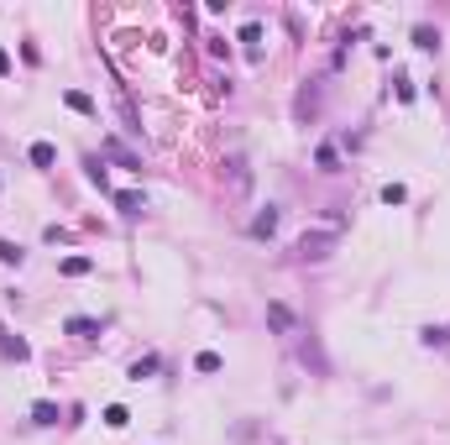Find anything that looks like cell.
<instances>
[{
    "label": "cell",
    "instance_id": "6da1fadb",
    "mask_svg": "<svg viewBox=\"0 0 450 445\" xmlns=\"http://www.w3.org/2000/svg\"><path fill=\"white\" fill-rule=\"evenodd\" d=\"M267 325H273L278 335H298V315L283 304V299H273V304H267Z\"/></svg>",
    "mask_w": 450,
    "mask_h": 445
},
{
    "label": "cell",
    "instance_id": "7a4b0ae2",
    "mask_svg": "<svg viewBox=\"0 0 450 445\" xmlns=\"http://www.w3.org/2000/svg\"><path fill=\"white\" fill-rule=\"evenodd\" d=\"M63 330H69V335H79V340H95L105 325H100V320H89V315H69V320H63Z\"/></svg>",
    "mask_w": 450,
    "mask_h": 445
},
{
    "label": "cell",
    "instance_id": "3957f363",
    "mask_svg": "<svg viewBox=\"0 0 450 445\" xmlns=\"http://www.w3.org/2000/svg\"><path fill=\"white\" fill-rule=\"evenodd\" d=\"M116 210L126 215V220H136V215L147 210V194H136V189H120V194H116Z\"/></svg>",
    "mask_w": 450,
    "mask_h": 445
},
{
    "label": "cell",
    "instance_id": "277c9868",
    "mask_svg": "<svg viewBox=\"0 0 450 445\" xmlns=\"http://www.w3.org/2000/svg\"><path fill=\"white\" fill-rule=\"evenodd\" d=\"M26 157H32V168H42V173H48V168L58 163V147H53V141H32V147H26Z\"/></svg>",
    "mask_w": 450,
    "mask_h": 445
},
{
    "label": "cell",
    "instance_id": "5b68a950",
    "mask_svg": "<svg viewBox=\"0 0 450 445\" xmlns=\"http://www.w3.org/2000/svg\"><path fill=\"white\" fill-rule=\"evenodd\" d=\"M273 231H278V210H273V204H267V210H262L257 220H251V236H257V241H267V236H273Z\"/></svg>",
    "mask_w": 450,
    "mask_h": 445
},
{
    "label": "cell",
    "instance_id": "8992f818",
    "mask_svg": "<svg viewBox=\"0 0 450 445\" xmlns=\"http://www.w3.org/2000/svg\"><path fill=\"white\" fill-rule=\"evenodd\" d=\"M32 424H42V430H48V424H58V403L37 399V403H32Z\"/></svg>",
    "mask_w": 450,
    "mask_h": 445
},
{
    "label": "cell",
    "instance_id": "52a82bcc",
    "mask_svg": "<svg viewBox=\"0 0 450 445\" xmlns=\"http://www.w3.org/2000/svg\"><path fill=\"white\" fill-rule=\"evenodd\" d=\"M335 236H304L298 241V257H325V246H330Z\"/></svg>",
    "mask_w": 450,
    "mask_h": 445
},
{
    "label": "cell",
    "instance_id": "ba28073f",
    "mask_svg": "<svg viewBox=\"0 0 450 445\" xmlns=\"http://www.w3.org/2000/svg\"><path fill=\"white\" fill-rule=\"evenodd\" d=\"M414 47L435 53V47H440V32H435V26H414Z\"/></svg>",
    "mask_w": 450,
    "mask_h": 445
},
{
    "label": "cell",
    "instance_id": "9c48e42d",
    "mask_svg": "<svg viewBox=\"0 0 450 445\" xmlns=\"http://www.w3.org/2000/svg\"><path fill=\"white\" fill-rule=\"evenodd\" d=\"M63 100H69V105L79 110V116H100V110H95V100H89V94H79V89H69Z\"/></svg>",
    "mask_w": 450,
    "mask_h": 445
},
{
    "label": "cell",
    "instance_id": "30bf717a",
    "mask_svg": "<svg viewBox=\"0 0 450 445\" xmlns=\"http://www.w3.org/2000/svg\"><path fill=\"white\" fill-rule=\"evenodd\" d=\"M157 367H163L157 356H142V362H131V383H142V377H152Z\"/></svg>",
    "mask_w": 450,
    "mask_h": 445
},
{
    "label": "cell",
    "instance_id": "8fae6325",
    "mask_svg": "<svg viewBox=\"0 0 450 445\" xmlns=\"http://www.w3.org/2000/svg\"><path fill=\"white\" fill-rule=\"evenodd\" d=\"M105 424H110V430H126V424H131L126 403H110V409H105Z\"/></svg>",
    "mask_w": 450,
    "mask_h": 445
},
{
    "label": "cell",
    "instance_id": "7c38bea8",
    "mask_svg": "<svg viewBox=\"0 0 450 445\" xmlns=\"http://www.w3.org/2000/svg\"><path fill=\"white\" fill-rule=\"evenodd\" d=\"M194 367H199V372L210 377V372H220L225 362H220V351H199V356H194Z\"/></svg>",
    "mask_w": 450,
    "mask_h": 445
},
{
    "label": "cell",
    "instance_id": "4fadbf2b",
    "mask_svg": "<svg viewBox=\"0 0 450 445\" xmlns=\"http://www.w3.org/2000/svg\"><path fill=\"white\" fill-rule=\"evenodd\" d=\"M21 257H26L21 246H11V241H0V262H6V268H21Z\"/></svg>",
    "mask_w": 450,
    "mask_h": 445
},
{
    "label": "cell",
    "instance_id": "5bb4252c",
    "mask_svg": "<svg viewBox=\"0 0 450 445\" xmlns=\"http://www.w3.org/2000/svg\"><path fill=\"white\" fill-rule=\"evenodd\" d=\"M89 268H95V262H89V257H69V262H63V272H69V278H84V272H89Z\"/></svg>",
    "mask_w": 450,
    "mask_h": 445
},
{
    "label": "cell",
    "instance_id": "9a60e30c",
    "mask_svg": "<svg viewBox=\"0 0 450 445\" xmlns=\"http://www.w3.org/2000/svg\"><path fill=\"white\" fill-rule=\"evenodd\" d=\"M241 42H251V58H257V42H262V26H257V21H246V26H241Z\"/></svg>",
    "mask_w": 450,
    "mask_h": 445
},
{
    "label": "cell",
    "instance_id": "2e32d148",
    "mask_svg": "<svg viewBox=\"0 0 450 445\" xmlns=\"http://www.w3.org/2000/svg\"><path fill=\"white\" fill-rule=\"evenodd\" d=\"M403 200H408V189H403V184H388V189H382V204H403Z\"/></svg>",
    "mask_w": 450,
    "mask_h": 445
},
{
    "label": "cell",
    "instance_id": "e0dca14e",
    "mask_svg": "<svg viewBox=\"0 0 450 445\" xmlns=\"http://www.w3.org/2000/svg\"><path fill=\"white\" fill-rule=\"evenodd\" d=\"M89 184L105 189V163H100V157H89Z\"/></svg>",
    "mask_w": 450,
    "mask_h": 445
},
{
    "label": "cell",
    "instance_id": "ac0fdd59",
    "mask_svg": "<svg viewBox=\"0 0 450 445\" xmlns=\"http://www.w3.org/2000/svg\"><path fill=\"white\" fill-rule=\"evenodd\" d=\"M320 168H325V173H335V147H330V141L320 147Z\"/></svg>",
    "mask_w": 450,
    "mask_h": 445
},
{
    "label": "cell",
    "instance_id": "d6986e66",
    "mask_svg": "<svg viewBox=\"0 0 450 445\" xmlns=\"http://www.w3.org/2000/svg\"><path fill=\"white\" fill-rule=\"evenodd\" d=\"M0 73H11V53L6 47H0Z\"/></svg>",
    "mask_w": 450,
    "mask_h": 445
}]
</instances>
